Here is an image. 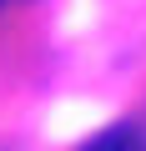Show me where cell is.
<instances>
[{
	"label": "cell",
	"instance_id": "6da1fadb",
	"mask_svg": "<svg viewBox=\"0 0 146 151\" xmlns=\"http://www.w3.org/2000/svg\"><path fill=\"white\" fill-rule=\"evenodd\" d=\"M86 146H96V151H106V146H141V131H136V126H111V131L91 136Z\"/></svg>",
	"mask_w": 146,
	"mask_h": 151
}]
</instances>
